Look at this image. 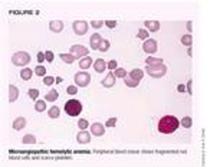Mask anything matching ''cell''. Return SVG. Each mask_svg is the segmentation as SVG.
<instances>
[{
	"label": "cell",
	"mask_w": 207,
	"mask_h": 167,
	"mask_svg": "<svg viewBox=\"0 0 207 167\" xmlns=\"http://www.w3.org/2000/svg\"><path fill=\"white\" fill-rule=\"evenodd\" d=\"M179 120L174 115H164L158 121V131L163 134H171L179 128Z\"/></svg>",
	"instance_id": "6da1fadb"
},
{
	"label": "cell",
	"mask_w": 207,
	"mask_h": 167,
	"mask_svg": "<svg viewBox=\"0 0 207 167\" xmlns=\"http://www.w3.org/2000/svg\"><path fill=\"white\" fill-rule=\"evenodd\" d=\"M82 111V104L78 100H69L65 102V112L71 117H78Z\"/></svg>",
	"instance_id": "7a4b0ae2"
},
{
	"label": "cell",
	"mask_w": 207,
	"mask_h": 167,
	"mask_svg": "<svg viewBox=\"0 0 207 167\" xmlns=\"http://www.w3.org/2000/svg\"><path fill=\"white\" fill-rule=\"evenodd\" d=\"M145 72L152 78H161L167 74V66L164 63H160V65H147Z\"/></svg>",
	"instance_id": "3957f363"
},
{
	"label": "cell",
	"mask_w": 207,
	"mask_h": 167,
	"mask_svg": "<svg viewBox=\"0 0 207 167\" xmlns=\"http://www.w3.org/2000/svg\"><path fill=\"white\" fill-rule=\"evenodd\" d=\"M30 62V55L28 52H16L12 56V63L16 66H24Z\"/></svg>",
	"instance_id": "277c9868"
},
{
	"label": "cell",
	"mask_w": 207,
	"mask_h": 167,
	"mask_svg": "<svg viewBox=\"0 0 207 167\" xmlns=\"http://www.w3.org/2000/svg\"><path fill=\"white\" fill-rule=\"evenodd\" d=\"M91 82V75L88 72H78L75 75V84L76 86H81V88H85L88 86V84Z\"/></svg>",
	"instance_id": "5b68a950"
},
{
	"label": "cell",
	"mask_w": 207,
	"mask_h": 167,
	"mask_svg": "<svg viewBox=\"0 0 207 167\" xmlns=\"http://www.w3.org/2000/svg\"><path fill=\"white\" fill-rule=\"evenodd\" d=\"M73 32H75L78 36H82V35H85L86 32H88V23L85 22V20H75L73 22Z\"/></svg>",
	"instance_id": "8992f818"
},
{
	"label": "cell",
	"mask_w": 207,
	"mask_h": 167,
	"mask_svg": "<svg viewBox=\"0 0 207 167\" xmlns=\"http://www.w3.org/2000/svg\"><path fill=\"white\" fill-rule=\"evenodd\" d=\"M89 53V49H86L82 45H73L71 48V55H73L75 58H85L88 56Z\"/></svg>",
	"instance_id": "52a82bcc"
},
{
	"label": "cell",
	"mask_w": 207,
	"mask_h": 167,
	"mask_svg": "<svg viewBox=\"0 0 207 167\" xmlns=\"http://www.w3.org/2000/svg\"><path fill=\"white\" fill-rule=\"evenodd\" d=\"M142 49H144V52L147 53H154L157 52V42H155L154 39H147L144 40V45H142Z\"/></svg>",
	"instance_id": "ba28073f"
},
{
	"label": "cell",
	"mask_w": 207,
	"mask_h": 167,
	"mask_svg": "<svg viewBox=\"0 0 207 167\" xmlns=\"http://www.w3.org/2000/svg\"><path fill=\"white\" fill-rule=\"evenodd\" d=\"M49 29L53 33H61L63 30V22L62 20H52V22H49Z\"/></svg>",
	"instance_id": "9c48e42d"
},
{
	"label": "cell",
	"mask_w": 207,
	"mask_h": 167,
	"mask_svg": "<svg viewBox=\"0 0 207 167\" xmlns=\"http://www.w3.org/2000/svg\"><path fill=\"white\" fill-rule=\"evenodd\" d=\"M91 133H92V135L101 137V135H104V133H105V127H104L101 123H94V124L91 125Z\"/></svg>",
	"instance_id": "30bf717a"
},
{
	"label": "cell",
	"mask_w": 207,
	"mask_h": 167,
	"mask_svg": "<svg viewBox=\"0 0 207 167\" xmlns=\"http://www.w3.org/2000/svg\"><path fill=\"white\" fill-rule=\"evenodd\" d=\"M144 26H145V30L148 32H158V29H160V22H157V20H145L144 22Z\"/></svg>",
	"instance_id": "8fae6325"
},
{
	"label": "cell",
	"mask_w": 207,
	"mask_h": 167,
	"mask_svg": "<svg viewBox=\"0 0 207 167\" xmlns=\"http://www.w3.org/2000/svg\"><path fill=\"white\" fill-rule=\"evenodd\" d=\"M115 79H117L115 75H114L112 72H109L108 75L102 79V85L105 86V88H112V86L115 85Z\"/></svg>",
	"instance_id": "7c38bea8"
},
{
	"label": "cell",
	"mask_w": 207,
	"mask_h": 167,
	"mask_svg": "<svg viewBox=\"0 0 207 167\" xmlns=\"http://www.w3.org/2000/svg\"><path fill=\"white\" fill-rule=\"evenodd\" d=\"M102 40H104V39H102V36H101V35H99V33H94L92 36H91V40H89L91 48L98 51L99 45H101V42H102Z\"/></svg>",
	"instance_id": "4fadbf2b"
},
{
	"label": "cell",
	"mask_w": 207,
	"mask_h": 167,
	"mask_svg": "<svg viewBox=\"0 0 207 167\" xmlns=\"http://www.w3.org/2000/svg\"><path fill=\"white\" fill-rule=\"evenodd\" d=\"M76 140H78V143L81 144H88L91 141V134L88 131H81L78 135H76Z\"/></svg>",
	"instance_id": "5bb4252c"
},
{
	"label": "cell",
	"mask_w": 207,
	"mask_h": 167,
	"mask_svg": "<svg viewBox=\"0 0 207 167\" xmlns=\"http://www.w3.org/2000/svg\"><path fill=\"white\" fill-rule=\"evenodd\" d=\"M142 77H144V71L142 69H140V68H135V69H132L131 72H130V78L131 79H134V81H141Z\"/></svg>",
	"instance_id": "9a60e30c"
},
{
	"label": "cell",
	"mask_w": 207,
	"mask_h": 167,
	"mask_svg": "<svg viewBox=\"0 0 207 167\" xmlns=\"http://www.w3.org/2000/svg\"><path fill=\"white\" fill-rule=\"evenodd\" d=\"M17 97H19V89L10 84L9 85V102H14V101L17 100Z\"/></svg>",
	"instance_id": "2e32d148"
},
{
	"label": "cell",
	"mask_w": 207,
	"mask_h": 167,
	"mask_svg": "<svg viewBox=\"0 0 207 167\" xmlns=\"http://www.w3.org/2000/svg\"><path fill=\"white\" fill-rule=\"evenodd\" d=\"M94 69H95V72L101 74V72H104L107 69V62H105L104 59H96L94 62Z\"/></svg>",
	"instance_id": "e0dca14e"
},
{
	"label": "cell",
	"mask_w": 207,
	"mask_h": 167,
	"mask_svg": "<svg viewBox=\"0 0 207 167\" xmlns=\"http://www.w3.org/2000/svg\"><path fill=\"white\" fill-rule=\"evenodd\" d=\"M24 127H26V118H23V117H17V118L13 121L14 130H23Z\"/></svg>",
	"instance_id": "ac0fdd59"
},
{
	"label": "cell",
	"mask_w": 207,
	"mask_h": 167,
	"mask_svg": "<svg viewBox=\"0 0 207 167\" xmlns=\"http://www.w3.org/2000/svg\"><path fill=\"white\" fill-rule=\"evenodd\" d=\"M91 65H92V59H91L89 56L81 58V61H79V68L81 69H88Z\"/></svg>",
	"instance_id": "d6986e66"
},
{
	"label": "cell",
	"mask_w": 207,
	"mask_h": 167,
	"mask_svg": "<svg viewBox=\"0 0 207 167\" xmlns=\"http://www.w3.org/2000/svg\"><path fill=\"white\" fill-rule=\"evenodd\" d=\"M58 97H59V92H58L56 89H51V91H49V92L46 94V97H45V101L53 102V101L58 100Z\"/></svg>",
	"instance_id": "ffe728a7"
},
{
	"label": "cell",
	"mask_w": 207,
	"mask_h": 167,
	"mask_svg": "<svg viewBox=\"0 0 207 167\" xmlns=\"http://www.w3.org/2000/svg\"><path fill=\"white\" fill-rule=\"evenodd\" d=\"M32 75H33V71L29 69V68H24L23 71L20 72V78H22L23 81H29V79L32 78Z\"/></svg>",
	"instance_id": "44dd1931"
},
{
	"label": "cell",
	"mask_w": 207,
	"mask_h": 167,
	"mask_svg": "<svg viewBox=\"0 0 207 167\" xmlns=\"http://www.w3.org/2000/svg\"><path fill=\"white\" fill-rule=\"evenodd\" d=\"M59 58H61L65 63H69V65L75 61V56H73V55H71V53H61V55H59Z\"/></svg>",
	"instance_id": "7402d4cb"
},
{
	"label": "cell",
	"mask_w": 207,
	"mask_h": 167,
	"mask_svg": "<svg viewBox=\"0 0 207 167\" xmlns=\"http://www.w3.org/2000/svg\"><path fill=\"white\" fill-rule=\"evenodd\" d=\"M61 114V110L58 108V107H51L49 111H47V115H49V118H58Z\"/></svg>",
	"instance_id": "603a6c76"
},
{
	"label": "cell",
	"mask_w": 207,
	"mask_h": 167,
	"mask_svg": "<svg viewBox=\"0 0 207 167\" xmlns=\"http://www.w3.org/2000/svg\"><path fill=\"white\" fill-rule=\"evenodd\" d=\"M145 63H147V65H160V63H163V59H161V58L148 56L145 59Z\"/></svg>",
	"instance_id": "cb8c5ba5"
},
{
	"label": "cell",
	"mask_w": 207,
	"mask_h": 167,
	"mask_svg": "<svg viewBox=\"0 0 207 167\" xmlns=\"http://www.w3.org/2000/svg\"><path fill=\"white\" fill-rule=\"evenodd\" d=\"M35 110L38 111V112H43V111L46 110V101H36Z\"/></svg>",
	"instance_id": "d4e9b609"
},
{
	"label": "cell",
	"mask_w": 207,
	"mask_h": 167,
	"mask_svg": "<svg viewBox=\"0 0 207 167\" xmlns=\"http://www.w3.org/2000/svg\"><path fill=\"white\" fill-rule=\"evenodd\" d=\"M181 43H183L184 46H191V43H193V36H191V35H184L183 38H181Z\"/></svg>",
	"instance_id": "484cf974"
},
{
	"label": "cell",
	"mask_w": 207,
	"mask_h": 167,
	"mask_svg": "<svg viewBox=\"0 0 207 167\" xmlns=\"http://www.w3.org/2000/svg\"><path fill=\"white\" fill-rule=\"evenodd\" d=\"M114 75H115V78H125L127 77V71L124 68H117L114 71Z\"/></svg>",
	"instance_id": "4316f807"
},
{
	"label": "cell",
	"mask_w": 207,
	"mask_h": 167,
	"mask_svg": "<svg viewBox=\"0 0 207 167\" xmlns=\"http://www.w3.org/2000/svg\"><path fill=\"white\" fill-rule=\"evenodd\" d=\"M22 141H23V144H35L36 143V139H35V135H32V134H28V135H24L23 139H22Z\"/></svg>",
	"instance_id": "83f0119b"
},
{
	"label": "cell",
	"mask_w": 207,
	"mask_h": 167,
	"mask_svg": "<svg viewBox=\"0 0 207 167\" xmlns=\"http://www.w3.org/2000/svg\"><path fill=\"white\" fill-rule=\"evenodd\" d=\"M181 125H183L184 128H190V127L193 125V120L190 118V117H184V118L181 120Z\"/></svg>",
	"instance_id": "f1b7e54d"
},
{
	"label": "cell",
	"mask_w": 207,
	"mask_h": 167,
	"mask_svg": "<svg viewBox=\"0 0 207 167\" xmlns=\"http://www.w3.org/2000/svg\"><path fill=\"white\" fill-rule=\"evenodd\" d=\"M124 79H125V85L130 86V88H135V86H138V81H134V79H131L130 77H125Z\"/></svg>",
	"instance_id": "f546056e"
},
{
	"label": "cell",
	"mask_w": 207,
	"mask_h": 167,
	"mask_svg": "<svg viewBox=\"0 0 207 167\" xmlns=\"http://www.w3.org/2000/svg\"><path fill=\"white\" fill-rule=\"evenodd\" d=\"M35 74H36L38 77H45V74H46V68L42 66V65H39V66L35 68Z\"/></svg>",
	"instance_id": "4dcf8cb0"
},
{
	"label": "cell",
	"mask_w": 207,
	"mask_h": 167,
	"mask_svg": "<svg viewBox=\"0 0 207 167\" xmlns=\"http://www.w3.org/2000/svg\"><path fill=\"white\" fill-rule=\"evenodd\" d=\"M108 49H109V42L107 40V39H104L102 42H101V45H99L98 51H101V52H107Z\"/></svg>",
	"instance_id": "1f68e13d"
},
{
	"label": "cell",
	"mask_w": 207,
	"mask_h": 167,
	"mask_svg": "<svg viewBox=\"0 0 207 167\" xmlns=\"http://www.w3.org/2000/svg\"><path fill=\"white\" fill-rule=\"evenodd\" d=\"M147 38H148V32H147L145 29H140V30H138V39L147 40Z\"/></svg>",
	"instance_id": "d6a6232c"
},
{
	"label": "cell",
	"mask_w": 207,
	"mask_h": 167,
	"mask_svg": "<svg viewBox=\"0 0 207 167\" xmlns=\"http://www.w3.org/2000/svg\"><path fill=\"white\" fill-rule=\"evenodd\" d=\"M66 92L69 94V95H76V92H78V86L76 85H69L66 88Z\"/></svg>",
	"instance_id": "836d02e7"
},
{
	"label": "cell",
	"mask_w": 207,
	"mask_h": 167,
	"mask_svg": "<svg viewBox=\"0 0 207 167\" xmlns=\"http://www.w3.org/2000/svg\"><path fill=\"white\" fill-rule=\"evenodd\" d=\"M28 94H29V97H30L32 100H36V98L39 97V89H35V88H32V89L28 91Z\"/></svg>",
	"instance_id": "e575fe53"
},
{
	"label": "cell",
	"mask_w": 207,
	"mask_h": 167,
	"mask_svg": "<svg viewBox=\"0 0 207 167\" xmlns=\"http://www.w3.org/2000/svg\"><path fill=\"white\" fill-rule=\"evenodd\" d=\"M45 56H46V62H53V59H55V55H53L52 51H46Z\"/></svg>",
	"instance_id": "d590c367"
},
{
	"label": "cell",
	"mask_w": 207,
	"mask_h": 167,
	"mask_svg": "<svg viewBox=\"0 0 207 167\" xmlns=\"http://www.w3.org/2000/svg\"><path fill=\"white\" fill-rule=\"evenodd\" d=\"M88 121H86V120H79V121H78V127H79L81 130H86L88 128Z\"/></svg>",
	"instance_id": "8d00e7d4"
},
{
	"label": "cell",
	"mask_w": 207,
	"mask_h": 167,
	"mask_svg": "<svg viewBox=\"0 0 207 167\" xmlns=\"http://www.w3.org/2000/svg\"><path fill=\"white\" fill-rule=\"evenodd\" d=\"M104 23H105L104 20H92V22H91L92 28H95V29H99L101 26H104Z\"/></svg>",
	"instance_id": "74e56055"
},
{
	"label": "cell",
	"mask_w": 207,
	"mask_h": 167,
	"mask_svg": "<svg viewBox=\"0 0 207 167\" xmlns=\"http://www.w3.org/2000/svg\"><path fill=\"white\" fill-rule=\"evenodd\" d=\"M117 125V118L112 117V118H109L107 123H105V127H115Z\"/></svg>",
	"instance_id": "f35d334b"
},
{
	"label": "cell",
	"mask_w": 207,
	"mask_h": 167,
	"mask_svg": "<svg viewBox=\"0 0 207 167\" xmlns=\"http://www.w3.org/2000/svg\"><path fill=\"white\" fill-rule=\"evenodd\" d=\"M53 82H55V78L53 77H45L43 78V84H45V85H52Z\"/></svg>",
	"instance_id": "ab89813d"
},
{
	"label": "cell",
	"mask_w": 207,
	"mask_h": 167,
	"mask_svg": "<svg viewBox=\"0 0 207 167\" xmlns=\"http://www.w3.org/2000/svg\"><path fill=\"white\" fill-rule=\"evenodd\" d=\"M107 68H109L111 71H115V69H117V61H109V62L107 63Z\"/></svg>",
	"instance_id": "60d3db41"
},
{
	"label": "cell",
	"mask_w": 207,
	"mask_h": 167,
	"mask_svg": "<svg viewBox=\"0 0 207 167\" xmlns=\"http://www.w3.org/2000/svg\"><path fill=\"white\" fill-rule=\"evenodd\" d=\"M105 25H107L109 29H114L117 26V22H115V20H105Z\"/></svg>",
	"instance_id": "b9f144b4"
},
{
	"label": "cell",
	"mask_w": 207,
	"mask_h": 167,
	"mask_svg": "<svg viewBox=\"0 0 207 167\" xmlns=\"http://www.w3.org/2000/svg\"><path fill=\"white\" fill-rule=\"evenodd\" d=\"M46 61V56H45V52H39L38 53V62H45Z\"/></svg>",
	"instance_id": "7bdbcfd3"
},
{
	"label": "cell",
	"mask_w": 207,
	"mask_h": 167,
	"mask_svg": "<svg viewBox=\"0 0 207 167\" xmlns=\"http://www.w3.org/2000/svg\"><path fill=\"white\" fill-rule=\"evenodd\" d=\"M193 81H188L187 82V86H186V91H188V94H193Z\"/></svg>",
	"instance_id": "ee69618b"
},
{
	"label": "cell",
	"mask_w": 207,
	"mask_h": 167,
	"mask_svg": "<svg viewBox=\"0 0 207 167\" xmlns=\"http://www.w3.org/2000/svg\"><path fill=\"white\" fill-rule=\"evenodd\" d=\"M177 91H179V92H186V85L180 84V85L177 86Z\"/></svg>",
	"instance_id": "f6af8a7d"
},
{
	"label": "cell",
	"mask_w": 207,
	"mask_h": 167,
	"mask_svg": "<svg viewBox=\"0 0 207 167\" xmlns=\"http://www.w3.org/2000/svg\"><path fill=\"white\" fill-rule=\"evenodd\" d=\"M187 30L188 32H191V30H193V23H191V22H187Z\"/></svg>",
	"instance_id": "bcb514c9"
},
{
	"label": "cell",
	"mask_w": 207,
	"mask_h": 167,
	"mask_svg": "<svg viewBox=\"0 0 207 167\" xmlns=\"http://www.w3.org/2000/svg\"><path fill=\"white\" fill-rule=\"evenodd\" d=\"M187 53H188V56H191V55H193V51H191V48L187 51Z\"/></svg>",
	"instance_id": "7dc6e473"
},
{
	"label": "cell",
	"mask_w": 207,
	"mask_h": 167,
	"mask_svg": "<svg viewBox=\"0 0 207 167\" xmlns=\"http://www.w3.org/2000/svg\"><path fill=\"white\" fill-rule=\"evenodd\" d=\"M62 81H63V79H62L61 77H58V78H56V82H62Z\"/></svg>",
	"instance_id": "c3c4849f"
}]
</instances>
